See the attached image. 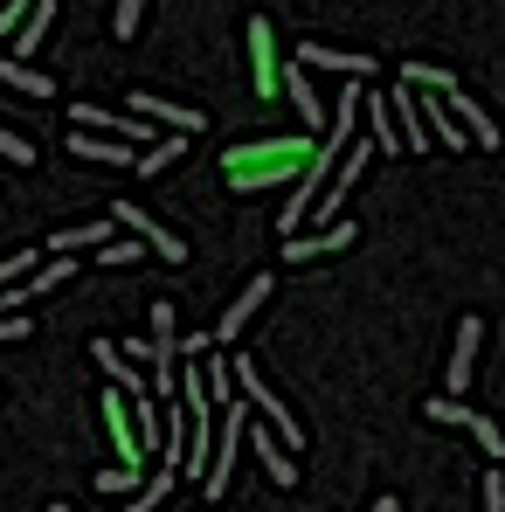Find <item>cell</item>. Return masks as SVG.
Listing matches in <instances>:
<instances>
[{
	"label": "cell",
	"instance_id": "obj_21",
	"mask_svg": "<svg viewBox=\"0 0 505 512\" xmlns=\"http://www.w3.org/2000/svg\"><path fill=\"white\" fill-rule=\"evenodd\" d=\"M256 450H263V471H270L277 485H298V464H291V457L277 450V436H256Z\"/></svg>",
	"mask_w": 505,
	"mask_h": 512
},
{
	"label": "cell",
	"instance_id": "obj_27",
	"mask_svg": "<svg viewBox=\"0 0 505 512\" xmlns=\"http://www.w3.org/2000/svg\"><path fill=\"white\" fill-rule=\"evenodd\" d=\"M28 270H35V250H14L7 263H0V284H21Z\"/></svg>",
	"mask_w": 505,
	"mask_h": 512
},
{
	"label": "cell",
	"instance_id": "obj_15",
	"mask_svg": "<svg viewBox=\"0 0 505 512\" xmlns=\"http://www.w3.org/2000/svg\"><path fill=\"white\" fill-rule=\"evenodd\" d=\"M118 236V222H90V229H63L56 243H49V256H70V250H97V243H111Z\"/></svg>",
	"mask_w": 505,
	"mask_h": 512
},
{
	"label": "cell",
	"instance_id": "obj_12",
	"mask_svg": "<svg viewBox=\"0 0 505 512\" xmlns=\"http://www.w3.org/2000/svg\"><path fill=\"white\" fill-rule=\"evenodd\" d=\"M0 84L21 90V97H56V84H49L35 63H14V56H0Z\"/></svg>",
	"mask_w": 505,
	"mask_h": 512
},
{
	"label": "cell",
	"instance_id": "obj_14",
	"mask_svg": "<svg viewBox=\"0 0 505 512\" xmlns=\"http://www.w3.org/2000/svg\"><path fill=\"white\" fill-rule=\"evenodd\" d=\"M284 90H291V104H298V118H305V125H319V118H326V111H319V90H312V70H298V63H291V70H284Z\"/></svg>",
	"mask_w": 505,
	"mask_h": 512
},
{
	"label": "cell",
	"instance_id": "obj_24",
	"mask_svg": "<svg viewBox=\"0 0 505 512\" xmlns=\"http://www.w3.org/2000/svg\"><path fill=\"white\" fill-rule=\"evenodd\" d=\"M160 499H167V478H146V485H139V492L125 499V512H153Z\"/></svg>",
	"mask_w": 505,
	"mask_h": 512
},
{
	"label": "cell",
	"instance_id": "obj_26",
	"mask_svg": "<svg viewBox=\"0 0 505 512\" xmlns=\"http://www.w3.org/2000/svg\"><path fill=\"white\" fill-rule=\"evenodd\" d=\"M471 436H478V443H485L492 457H505V429H499V423H485V416H471Z\"/></svg>",
	"mask_w": 505,
	"mask_h": 512
},
{
	"label": "cell",
	"instance_id": "obj_8",
	"mask_svg": "<svg viewBox=\"0 0 505 512\" xmlns=\"http://www.w3.org/2000/svg\"><path fill=\"white\" fill-rule=\"evenodd\" d=\"M478 340H485V326H478V319H464V326H457V346H450V367H443L457 395H464V388H471V374H478V367H471V360H478Z\"/></svg>",
	"mask_w": 505,
	"mask_h": 512
},
{
	"label": "cell",
	"instance_id": "obj_19",
	"mask_svg": "<svg viewBox=\"0 0 505 512\" xmlns=\"http://www.w3.org/2000/svg\"><path fill=\"white\" fill-rule=\"evenodd\" d=\"M402 84H409V90H436V97H443V90H457V77L436 70V63H402Z\"/></svg>",
	"mask_w": 505,
	"mask_h": 512
},
{
	"label": "cell",
	"instance_id": "obj_30",
	"mask_svg": "<svg viewBox=\"0 0 505 512\" xmlns=\"http://www.w3.org/2000/svg\"><path fill=\"white\" fill-rule=\"evenodd\" d=\"M208 346H215V333H187V340H180V353H187V360H201Z\"/></svg>",
	"mask_w": 505,
	"mask_h": 512
},
{
	"label": "cell",
	"instance_id": "obj_18",
	"mask_svg": "<svg viewBox=\"0 0 505 512\" xmlns=\"http://www.w3.org/2000/svg\"><path fill=\"white\" fill-rule=\"evenodd\" d=\"M360 111L374 118V153H402V132H395V118H388V104H367V90H360Z\"/></svg>",
	"mask_w": 505,
	"mask_h": 512
},
{
	"label": "cell",
	"instance_id": "obj_2",
	"mask_svg": "<svg viewBox=\"0 0 505 512\" xmlns=\"http://www.w3.org/2000/svg\"><path fill=\"white\" fill-rule=\"evenodd\" d=\"M111 222H118L125 236H139L146 250H160L167 263H187V243H180V236H167V229H160V222H153L146 208H132V201H118V208H111Z\"/></svg>",
	"mask_w": 505,
	"mask_h": 512
},
{
	"label": "cell",
	"instance_id": "obj_10",
	"mask_svg": "<svg viewBox=\"0 0 505 512\" xmlns=\"http://www.w3.org/2000/svg\"><path fill=\"white\" fill-rule=\"evenodd\" d=\"M353 243V222H326L319 236H305V243H284V256L291 263H312V256H333V250H346Z\"/></svg>",
	"mask_w": 505,
	"mask_h": 512
},
{
	"label": "cell",
	"instance_id": "obj_20",
	"mask_svg": "<svg viewBox=\"0 0 505 512\" xmlns=\"http://www.w3.org/2000/svg\"><path fill=\"white\" fill-rule=\"evenodd\" d=\"M139 256H146L139 236H111V243H97V263H111V270H132Z\"/></svg>",
	"mask_w": 505,
	"mask_h": 512
},
{
	"label": "cell",
	"instance_id": "obj_22",
	"mask_svg": "<svg viewBox=\"0 0 505 512\" xmlns=\"http://www.w3.org/2000/svg\"><path fill=\"white\" fill-rule=\"evenodd\" d=\"M139 28H146V0H118V7H111V35H118V42H132Z\"/></svg>",
	"mask_w": 505,
	"mask_h": 512
},
{
	"label": "cell",
	"instance_id": "obj_25",
	"mask_svg": "<svg viewBox=\"0 0 505 512\" xmlns=\"http://www.w3.org/2000/svg\"><path fill=\"white\" fill-rule=\"evenodd\" d=\"M0 160H14V167H35V146H28L21 132H0Z\"/></svg>",
	"mask_w": 505,
	"mask_h": 512
},
{
	"label": "cell",
	"instance_id": "obj_31",
	"mask_svg": "<svg viewBox=\"0 0 505 512\" xmlns=\"http://www.w3.org/2000/svg\"><path fill=\"white\" fill-rule=\"evenodd\" d=\"M374 512H402V499H374Z\"/></svg>",
	"mask_w": 505,
	"mask_h": 512
},
{
	"label": "cell",
	"instance_id": "obj_4",
	"mask_svg": "<svg viewBox=\"0 0 505 512\" xmlns=\"http://www.w3.org/2000/svg\"><path fill=\"white\" fill-rule=\"evenodd\" d=\"M443 104H450V118L464 125V139H471L478 153H492V146H499V125L485 118V104H478L471 90H443Z\"/></svg>",
	"mask_w": 505,
	"mask_h": 512
},
{
	"label": "cell",
	"instance_id": "obj_5",
	"mask_svg": "<svg viewBox=\"0 0 505 512\" xmlns=\"http://www.w3.org/2000/svg\"><path fill=\"white\" fill-rule=\"evenodd\" d=\"M298 70H339L346 84H367V77H374L367 56H346V49H326V42H305V49H298Z\"/></svg>",
	"mask_w": 505,
	"mask_h": 512
},
{
	"label": "cell",
	"instance_id": "obj_11",
	"mask_svg": "<svg viewBox=\"0 0 505 512\" xmlns=\"http://www.w3.org/2000/svg\"><path fill=\"white\" fill-rule=\"evenodd\" d=\"M49 21H56V14H49V0H35V7H28V21L14 28V63H28V56L49 42Z\"/></svg>",
	"mask_w": 505,
	"mask_h": 512
},
{
	"label": "cell",
	"instance_id": "obj_3",
	"mask_svg": "<svg viewBox=\"0 0 505 512\" xmlns=\"http://www.w3.org/2000/svg\"><path fill=\"white\" fill-rule=\"evenodd\" d=\"M270 291H277V277H270V270H256L250 284H243V298H236V305H229V312H222V319H215L208 333H215V340H236V333H243V326L256 319V305H263Z\"/></svg>",
	"mask_w": 505,
	"mask_h": 512
},
{
	"label": "cell",
	"instance_id": "obj_32",
	"mask_svg": "<svg viewBox=\"0 0 505 512\" xmlns=\"http://www.w3.org/2000/svg\"><path fill=\"white\" fill-rule=\"evenodd\" d=\"M49 512H70V506H49Z\"/></svg>",
	"mask_w": 505,
	"mask_h": 512
},
{
	"label": "cell",
	"instance_id": "obj_16",
	"mask_svg": "<svg viewBox=\"0 0 505 512\" xmlns=\"http://www.w3.org/2000/svg\"><path fill=\"white\" fill-rule=\"evenodd\" d=\"M201 388H208L215 409H229V402H236V367H229V360H201Z\"/></svg>",
	"mask_w": 505,
	"mask_h": 512
},
{
	"label": "cell",
	"instance_id": "obj_9",
	"mask_svg": "<svg viewBox=\"0 0 505 512\" xmlns=\"http://www.w3.org/2000/svg\"><path fill=\"white\" fill-rule=\"evenodd\" d=\"M70 153L77 160H97V167H132L139 160L125 139H104V132H70Z\"/></svg>",
	"mask_w": 505,
	"mask_h": 512
},
{
	"label": "cell",
	"instance_id": "obj_28",
	"mask_svg": "<svg viewBox=\"0 0 505 512\" xmlns=\"http://www.w3.org/2000/svg\"><path fill=\"white\" fill-rule=\"evenodd\" d=\"M28 333H35L28 312H7V319H0V340H28Z\"/></svg>",
	"mask_w": 505,
	"mask_h": 512
},
{
	"label": "cell",
	"instance_id": "obj_6",
	"mask_svg": "<svg viewBox=\"0 0 505 512\" xmlns=\"http://www.w3.org/2000/svg\"><path fill=\"white\" fill-rule=\"evenodd\" d=\"M104 423H111V443H118L125 471H139V478H146V450H139V429H132V416H125V395H104Z\"/></svg>",
	"mask_w": 505,
	"mask_h": 512
},
{
	"label": "cell",
	"instance_id": "obj_1",
	"mask_svg": "<svg viewBox=\"0 0 505 512\" xmlns=\"http://www.w3.org/2000/svg\"><path fill=\"white\" fill-rule=\"evenodd\" d=\"M125 104H132V118H146V125H167V132H180V139H194V132H201V111L173 104V97H160V90H132Z\"/></svg>",
	"mask_w": 505,
	"mask_h": 512
},
{
	"label": "cell",
	"instance_id": "obj_13",
	"mask_svg": "<svg viewBox=\"0 0 505 512\" xmlns=\"http://www.w3.org/2000/svg\"><path fill=\"white\" fill-rule=\"evenodd\" d=\"M90 360H97V367H104L111 381H125V395H146V381H139V374L125 367V353H118L111 340H90Z\"/></svg>",
	"mask_w": 505,
	"mask_h": 512
},
{
	"label": "cell",
	"instance_id": "obj_29",
	"mask_svg": "<svg viewBox=\"0 0 505 512\" xmlns=\"http://www.w3.org/2000/svg\"><path fill=\"white\" fill-rule=\"evenodd\" d=\"M478 512H505V478H485V492H478Z\"/></svg>",
	"mask_w": 505,
	"mask_h": 512
},
{
	"label": "cell",
	"instance_id": "obj_17",
	"mask_svg": "<svg viewBox=\"0 0 505 512\" xmlns=\"http://www.w3.org/2000/svg\"><path fill=\"white\" fill-rule=\"evenodd\" d=\"M180 153H187V139H180V132H160V139H153V153H139L132 167H139V173H167Z\"/></svg>",
	"mask_w": 505,
	"mask_h": 512
},
{
	"label": "cell",
	"instance_id": "obj_7",
	"mask_svg": "<svg viewBox=\"0 0 505 512\" xmlns=\"http://www.w3.org/2000/svg\"><path fill=\"white\" fill-rule=\"evenodd\" d=\"M388 97H395V111H388V118H395V132H402V153H429V125H422L416 90L402 84V90H388Z\"/></svg>",
	"mask_w": 505,
	"mask_h": 512
},
{
	"label": "cell",
	"instance_id": "obj_23",
	"mask_svg": "<svg viewBox=\"0 0 505 512\" xmlns=\"http://www.w3.org/2000/svg\"><path fill=\"white\" fill-rule=\"evenodd\" d=\"M90 485H97V492H139V485H146V478H139V471H125V464H118V471H97V478H90Z\"/></svg>",
	"mask_w": 505,
	"mask_h": 512
}]
</instances>
